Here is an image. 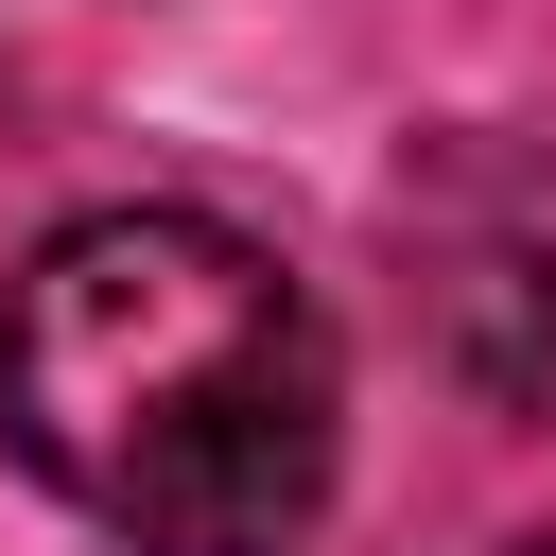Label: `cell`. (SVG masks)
I'll return each instance as SVG.
<instances>
[{"label":"cell","instance_id":"1","mask_svg":"<svg viewBox=\"0 0 556 556\" xmlns=\"http://www.w3.org/2000/svg\"><path fill=\"white\" fill-rule=\"evenodd\" d=\"M0 452L122 556H295L348 452V365L243 226L87 208L0 278Z\"/></svg>","mask_w":556,"mask_h":556},{"label":"cell","instance_id":"2","mask_svg":"<svg viewBox=\"0 0 556 556\" xmlns=\"http://www.w3.org/2000/svg\"><path fill=\"white\" fill-rule=\"evenodd\" d=\"M400 261H417V330L469 400L556 417V139L469 122L400 156Z\"/></svg>","mask_w":556,"mask_h":556},{"label":"cell","instance_id":"3","mask_svg":"<svg viewBox=\"0 0 556 556\" xmlns=\"http://www.w3.org/2000/svg\"><path fill=\"white\" fill-rule=\"evenodd\" d=\"M521 556H556V539H521Z\"/></svg>","mask_w":556,"mask_h":556}]
</instances>
